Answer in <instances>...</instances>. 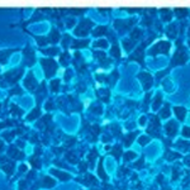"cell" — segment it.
Masks as SVG:
<instances>
[{
	"label": "cell",
	"instance_id": "obj_11",
	"mask_svg": "<svg viewBox=\"0 0 190 190\" xmlns=\"http://www.w3.org/2000/svg\"><path fill=\"white\" fill-rule=\"evenodd\" d=\"M185 134H186V136H190V130L186 128V129H185Z\"/></svg>",
	"mask_w": 190,
	"mask_h": 190
},
{
	"label": "cell",
	"instance_id": "obj_3",
	"mask_svg": "<svg viewBox=\"0 0 190 190\" xmlns=\"http://www.w3.org/2000/svg\"><path fill=\"white\" fill-rule=\"evenodd\" d=\"M98 172H99V176L101 177L103 180H107V175L104 172V168H103V162H99V167H98Z\"/></svg>",
	"mask_w": 190,
	"mask_h": 190
},
{
	"label": "cell",
	"instance_id": "obj_9",
	"mask_svg": "<svg viewBox=\"0 0 190 190\" xmlns=\"http://www.w3.org/2000/svg\"><path fill=\"white\" fill-rule=\"evenodd\" d=\"M67 160H70V161H71V163H76V158L74 157V156H69V155H67Z\"/></svg>",
	"mask_w": 190,
	"mask_h": 190
},
{
	"label": "cell",
	"instance_id": "obj_13",
	"mask_svg": "<svg viewBox=\"0 0 190 190\" xmlns=\"http://www.w3.org/2000/svg\"><path fill=\"white\" fill-rule=\"evenodd\" d=\"M3 148V145H1V142H0V150H1Z\"/></svg>",
	"mask_w": 190,
	"mask_h": 190
},
{
	"label": "cell",
	"instance_id": "obj_12",
	"mask_svg": "<svg viewBox=\"0 0 190 190\" xmlns=\"http://www.w3.org/2000/svg\"><path fill=\"white\" fill-rule=\"evenodd\" d=\"M186 165H188V166H190V158H186Z\"/></svg>",
	"mask_w": 190,
	"mask_h": 190
},
{
	"label": "cell",
	"instance_id": "obj_5",
	"mask_svg": "<svg viewBox=\"0 0 190 190\" xmlns=\"http://www.w3.org/2000/svg\"><path fill=\"white\" fill-rule=\"evenodd\" d=\"M31 165H32L33 167H36V168L41 167V162H39V160H38V158H36V157L31 160Z\"/></svg>",
	"mask_w": 190,
	"mask_h": 190
},
{
	"label": "cell",
	"instance_id": "obj_2",
	"mask_svg": "<svg viewBox=\"0 0 190 190\" xmlns=\"http://www.w3.org/2000/svg\"><path fill=\"white\" fill-rule=\"evenodd\" d=\"M43 186H46V188L54 186V180H52L51 177H44L43 179Z\"/></svg>",
	"mask_w": 190,
	"mask_h": 190
},
{
	"label": "cell",
	"instance_id": "obj_10",
	"mask_svg": "<svg viewBox=\"0 0 190 190\" xmlns=\"http://www.w3.org/2000/svg\"><path fill=\"white\" fill-rule=\"evenodd\" d=\"M176 177H177V174H176V170L174 168V177H172V179H174V180H176Z\"/></svg>",
	"mask_w": 190,
	"mask_h": 190
},
{
	"label": "cell",
	"instance_id": "obj_7",
	"mask_svg": "<svg viewBox=\"0 0 190 190\" xmlns=\"http://www.w3.org/2000/svg\"><path fill=\"white\" fill-rule=\"evenodd\" d=\"M134 157H136L134 153H127L125 155V161H128V160H130V158H134Z\"/></svg>",
	"mask_w": 190,
	"mask_h": 190
},
{
	"label": "cell",
	"instance_id": "obj_4",
	"mask_svg": "<svg viewBox=\"0 0 190 190\" xmlns=\"http://www.w3.org/2000/svg\"><path fill=\"white\" fill-rule=\"evenodd\" d=\"M1 168H3V170L4 171H5L6 172V174H11V172H13V168H14V165H13V163H8V165H3V166H1Z\"/></svg>",
	"mask_w": 190,
	"mask_h": 190
},
{
	"label": "cell",
	"instance_id": "obj_6",
	"mask_svg": "<svg viewBox=\"0 0 190 190\" xmlns=\"http://www.w3.org/2000/svg\"><path fill=\"white\" fill-rule=\"evenodd\" d=\"M10 155H11L14 158H22V157H23V155L19 153V151H14V150H11V153H10Z\"/></svg>",
	"mask_w": 190,
	"mask_h": 190
},
{
	"label": "cell",
	"instance_id": "obj_8",
	"mask_svg": "<svg viewBox=\"0 0 190 190\" xmlns=\"http://www.w3.org/2000/svg\"><path fill=\"white\" fill-rule=\"evenodd\" d=\"M113 155L115 156V157H119V156H120V150L119 148H115V150H114V152H113Z\"/></svg>",
	"mask_w": 190,
	"mask_h": 190
},
{
	"label": "cell",
	"instance_id": "obj_1",
	"mask_svg": "<svg viewBox=\"0 0 190 190\" xmlns=\"http://www.w3.org/2000/svg\"><path fill=\"white\" fill-rule=\"evenodd\" d=\"M51 172H52V175L57 176L60 180H70L71 179V176L69 174H66V172H62L60 170H56V168H52V170H51Z\"/></svg>",
	"mask_w": 190,
	"mask_h": 190
}]
</instances>
